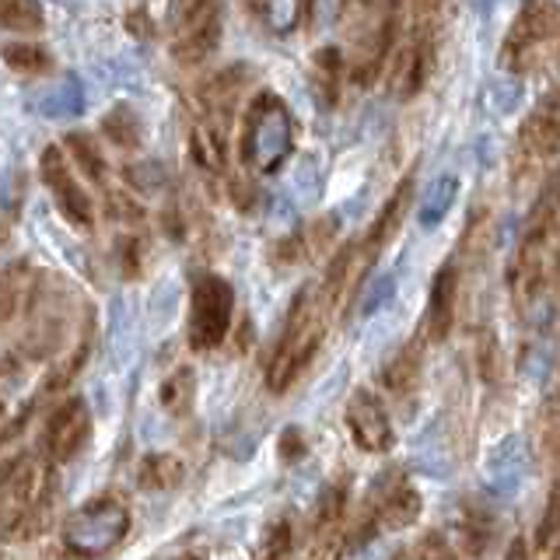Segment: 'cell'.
Returning <instances> with one entry per match:
<instances>
[{"instance_id":"30bf717a","label":"cell","mask_w":560,"mask_h":560,"mask_svg":"<svg viewBox=\"0 0 560 560\" xmlns=\"http://www.w3.org/2000/svg\"><path fill=\"white\" fill-rule=\"evenodd\" d=\"M557 25H560L557 0H522L518 14L512 18V28H508L504 43L498 49L501 70H512V74H525V70L536 63L539 46L557 32Z\"/></svg>"},{"instance_id":"5b68a950","label":"cell","mask_w":560,"mask_h":560,"mask_svg":"<svg viewBox=\"0 0 560 560\" xmlns=\"http://www.w3.org/2000/svg\"><path fill=\"white\" fill-rule=\"evenodd\" d=\"M294 151V122L288 105L273 92L253 98L242 122V165L259 175H273L288 165Z\"/></svg>"},{"instance_id":"8fae6325","label":"cell","mask_w":560,"mask_h":560,"mask_svg":"<svg viewBox=\"0 0 560 560\" xmlns=\"http://www.w3.org/2000/svg\"><path fill=\"white\" fill-rule=\"evenodd\" d=\"M39 172H43V183L49 186L52 192V203L63 214L67 224H74L78 232H92L95 228V207H92V197L84 192V186L74 179V172H70L67 158L60 148H46L43 158H39Z\"/></svg>"},{"instance_id":"e0dca14e","label":"cell","mask_w":560,"mask_h":560,"mask_svg":"<svg viewBox=\"0 0 560 560\" xmlns=\"http://www.w3.org/2000/svg\"><path fill=\"white\" fill-rule=\"evenodd\" d=\"M455 298H459V270L455 262H445L431 280L428 308H424V340L442 343L448 340L452 323H455Z\"/></svg>"},{"instance_id":"ab89813d","label":"cell","mask_w":560,"mask_h":560,"mask_svg":"<svg viewBox=\"0 0 560 560\" xmlns=\"http://www.w3.org/2000/svg\"><path fill=\"white\" fill-rule=\"evenodd\" d=\"M277 452H280V459H284V463H298V459H302V455L308 452V442H305L302 431H298V428H288L284 434H280Z\"/></svg>"},{"instance_id":"8d00e7d4","label":"cell","mask_w":560,"mask_h":560,"mask_svg":"<svg viewBox=\"0 0 560 560\" xmlns=\"http://www.w3.org/2000/svg\"><path fill=\"white\" fill-rule=\"evenodd\" d=\"M67 148H70V154H74V162L84 168V175L92 183H105V158H102V151H98V144L88 133H70L67 137Z\"/></svg>"},{"instance_id":"d590c367","label":"cell","mask_w":560,"mask_h":560,"mask_svg":"<svg viewBox=\"0 0 560 560\" xmlns=\"http://www.w3.org/2000/svg\"><path fill=\"white\" fill-rule=\"evenodd\" d=\"M4 60H8L11 70H18V74H28V78L46 74V70L52 67L49 52L43 46H28V43H8L4 46Z\"/></svg>"},{"instance_id":"603a6c76","label":"cell","mask_w":560,"mask_h":560,"mask_svg":"<svg viewBox=\"0 0 560 560\" xmlns=\"http://www.w3.org/2000/svg\"><path fill=\"white\" fill-rule=\"evenodd\" d=\"M420 364H424V354H420V340H410L393 361H385L382 382H385V389H389L393 399L410 402L417 396V389H420Z\"/></svg>"},{"instance_id":"ee69618b","label":"cell","mask_w":560,"mask_h":560,"mask_svg":"<svg viewBox=\"0 0 560 560\" xmlns=\"http://www.w3.org/2000/svg\"><path fill=\"white\" fill-rule=\"evenodd\" d=\"M396 560H407V553H396Z\"/></svg>"},{"instance_id":"484cf974","label":"cell","mask_w":560,"mask_h":560,"mask_svg":"<svg viewBox=\"0 0 560 560\" xmlns=\"http://www.w3.org/2000/svg\"><path fill=\"white\" fill-rule=\"evenodd\" d=\"M533 547H536V560H560V483H553L547 508H542Z\"/></svg>"},{"instance_id":"836d02e7","label":"cell","mask_w":560,"mask_h":560,"mask_svg":"<svg viewBox=\"0 0 560 560\" xmlns=\"http://www.w3.org/2000/svg\"><path fill=\"white\" fill-rule=\"evenodd\" d=\"M0 22L8 32H43V8L39 0H0Z\"/></svg>"},{"instance_id":"3957f363","label":"cell","mask_w":560,"mask_h":560,"mask_svg":"<svg viewBox=\"0 0 560 560\" xmlns=\"http://www.w3.org/2000/svg\"><path fill=\"white\" fill-rule=\"evenodd\" d=\"M332 312L319 298V291H302L294 298V305L288 312L284 332H280L277 350L267 364V385L270 393H288L291 385L308 372V364L319 354V343L329 329Z\"/></svg>"},{"instance_id":"d6986e66","label":"cell","mask_w":560,"mask_h":560,"mask_svg":"<svg viewBox=\"0 0 560 560\" xmlns=\"http://www.w3.org/2000/svg\"><path fill=\"white\" fill-rule=\"evenodd\" d=\"M43 277L35 273L28 262H11L4 270V288H0V315H4V326H14L18 319H25L32 305L39 302L43 294Z\"/></svg>"},{"instance_id":"f1b7e54d","label":"cell","mask_w":560,"mask_h":560,"mask_svg":"<svg viewBox=\"0 0 560 560\" xmlns=\"http://www.w3.org/2000/svg\"><path fill=\"white\" fill-rule=\"evenodd\" d=\"M294 550V525L291 518H270L262 525L259 539L253 542V560H288Z\"/></svg>"},{"instance_id":"44dd1931","label":"cell","mask_w":560,"mask_h":560,"mask_svg":"<svg viewBox=\"0 0 560 560\" xmlns=\"http://www.w3.org/2000/svg\"><path fill=\"white\" fill-rule=\"evenodd\" d=\"M224 127H218V122H210L207 116L197 119L189 127V158L192 165H197L200 172L207 175H224L228 168V151H224Z\"/></svg>"},{"instance_id":"f546056e","label":"cell","mask_w":560,"mask_h":560,"mask_svg":"<svg viewBox=\"0 0 560 560\" xmlns=\"http://www.w3.org/2000/svg\"><path fill=\"white\" fill-rule=\"evenodd\" d=\"M192 402H197V375H192V368H175L162 385V407L172 417H186Z\"/></svg>"},{"instance_id":"277c9868","label":"cell","mask_w":560,"mask_h":560,"mask_svg":"<svg viewBox=\"0 0 560 560\" xmlns=\"http://www.w3.org/2000/svg\"><path fill=\"white\" fill-rule=\"evenodd\" d=\"M399 0H350L347 4V67L354 84L368 88L389 63L396 43Z\"/></svg>"},{"instance_id":"5bb4252c","label":"cell","mask_w":560,"mask_h":560,"mask_svg":"<svg viewBox=\"0 0 560 560\" xmlns=\"http://www.w3.org/2000/svg\"><path fill=\"white\" fill-rule=\"evenodd\" d=\"M343 420H347L350 442H354L368 455L389 452L393 442H396L389 410H385V402L375 393H368V389H354V393H350Z\"/></svg>"},{"instance_id":"4dcf8cb0","label":"cell","mask_w":560,"mask_h":560,"mask_svg":"<svg viewBox=\"0 0 560 560\" xmlns=\"http://www.w3.org/2000/svg\"><path fill=\"white\" fill-rule=\"evenodd\" d=\"M102 133L109 137L116 148L133 151L140 144V133L144 130H140V119L130 105H113V109L102 116Z\"/></svg>"},{"instance_id":"cb8c5ba5","label":"cell","mask_w":560,"mask_h":560,"mask_svg":"<svg viewBox=\"0 0 560 560\" xmlns=\"http://www.w3.org/2000/svg\"><path fill=\"white\" fill-rule=\"evenodd\" d=\"M242 4L273 35H288L308 18V0H242Z\"/></svg>"},{"instance_id":"8992f818","label":"cell","mask_w":560,"mask_h":560,"mask_svg":"<svg viewBox=\"0 0 560 560\" xmlns=\"http://www.w3.org/2000/svg\"><path fill=\"white\" fill-rule=\"evenodd\" d=\"M130 533V512L119 498H95L67 515L60 542L84 560L113 553Z\"/></svg>"},{"instance_id":"2e32d148","label":"cell","mask_w":560,"mask_h":560,"mask_svg":"<svg viewBox=\"0 0 560 560\" xmlns=\"http://www.w3.org/2000/svg\"><path fill=\"white\" fill-rule=\"evenodd\" d=\"M434 39H438V28L413 25L407 46L393 57L389 92L396 98H413L420 88H424V81L431 74V60H434Z\"/></svg>"},{"instance_id":"ba28073f","label":"cell","mask_w":560,"mask_h":560,"mask_svg":"<svg viewBox=\"0 0 560 560\" xmlns=\"http://www.w3.org/2000/svg\"><path fill=\"white\" fill-rule=\"evenodd\" d=\"M165 28L172 57L179 63H200L221 39V0H168Z\"/></svg>"},{"instance_id":"7a4b0ae2","label":"cell","mask_w":560,"mask_h":560,"mask_svg":"<svg viewBox=\"0 0 560 560\" xmlns=\"http://www.w3.org/2000/svg\"><path fill=\"white\" fill-rule=\"evenodd\" d=\"M52 466L46 455L11 459L0 487V533L8 542L39 539L52 525Z\"/></svg>"},{"instance_id":"9a60e30c","label":"cell","mask_w":560,"mask_h":560,"mask_svg":"<svg viewBox=\"0 0 560 560\" xmlns=\"http://www.w3.org/2000/svg\"><path fill=\"white\" fill-rule=\"evenodd\" d=\"M372 262H375V253L368 249V242H364V238L343 245V249L337 253V259L329 262V270H326V277H323V284L315 288V291H319V298H323L326 308H329L332 315H337V308L364 284V277H368V270H372Z\"/></svg>"},{"instance_id":"74e56055","label":"cell","mask_w":560,"mask_h":560,"mask_svg":"<svg viewBox=\"0 0 560 560\" xmlns=\"http://www.w3.org/2000/svg\"><path fill=\"white\" fill-rule=\"evenodd\" d=\"M417 560H459V553H455V547L445 539V536H424L420 539V550H417Z\"/></svg>"},{"instance_id":"4316f807","label":"cell","mask_w":560,"mask_h":560,"mask_svg":"<svg viewBox=\"0 0 560 560\" xmlns=\"http://www.w3.org/2000/svg\"><path fill=\"white\" fill-rule=\"evenodd\" d=\"M340 74H343V52L337 46H326L312 57V84L326 105L340 98Z\"/></svg>"},{"instance_id":"52a82bcc","label":"cell","mask_w":560,"mask_h":560,"mask_svg":"<svg viewBox=\"0 0 560 560\" xmlns=\"http://www.w3.org/2000/svg\"><path fill=\"white\" fill-rule=\"evenodd\" d=\"M235 319V291L218 273L192 277L189 288V319L186 337L192 350H214L228 340Z\"/></svg>"},{"instance_id":"6da1fadb","label":"cell","mask_w":560,"mask_h":560,"mask_svg":"<svg viewBox=\"0 0 560 560\" xmlns=\"http://www.w3.org/2000/svg\"><path fill=\"white\" fill-rule=\"evenodd\" d=\"M557 273H560V175L553 172L547 186L539 189L533 214L525 221L522 242L515 249L512 270H508V288H512L515 308L529 312Z\"/></svg>"},{"instance_id":"4fadbf2b","label":"cell","mask_w":560,"mask_h":560,"mask_svg":"<svg viewBox=\"0 0 560 560\" xmlns=\"http://www.w3.org/2000/svg\"><path fill=\"white\" fill-rule=\"evenodd\" d=\"M92 434V410L81 396H63L43 428V455L49 463H67L84 448Z\"/></svg>"},{"instance_id":"1f68e13d","label":"cell","mask_w":560,"mask_h":560,"mask_svg":"<svg viewBox=\"0 0 560 560\" xmlns=\"http://www.w3.org/2000/svg\"><path fill=\"white\" fill-rule=\"evenodd\" d=\"M490 539H494V525H490V515L483 508H466L459 515V542L469 557H483Z\"/></svg>"},{"instance_id":"f6af8a7d","label":"cell","mask_w":560,"mask_h":560,"mask_svg":"<svg viewBox=\"0 0 560 560\" xmlns=\"http://www.w3.org/2000/svg\"><path fill=\"white\" fill-rule=\"evenodd\" d=\"M557 43H560V25H557Z\"/></svg>"},{"instance_id":"83f0119b","label":"cell","mask_w":560,"mask_h":560,"mask_svg":"<svg viewBox=\"0 0 560 560\" xmlns=\"http://www.w3.org/2000/svg\"><path fill=\"white\" fill-rule=\"evenodd\" d=\"M39 109L49 119H70V116H78L84 109V88H81V81L74 74H67L60 84H52L49 92L43 95Z\"/></svg>"},{"instance_id":"7c38bea8","label":"cell","mask_w":560,"mask_h":560,"mask_svg":"<svg viewBox=\"0 0 560 560\" xmlns=\"http://www.w3.org/2000/svg\"><path fill=\"white\" fill-rule=\"evenodd\" d=\"M560 151V98L542 95L536 109L525 116L518 140H515V168L529 172Z\"/></svg>"},{"instance_id":"60d3db41","label":"cell","mask_w":560,"mask_h":560,"mask_svg":"<svg viewBox=\"0 0 560 560\" xmlns=\"http://www.w3.org/2000/svg\"><path fill=\"white\" fill-rule=\"evenodd\" d=\"M119 262H122V273H127V277L140 273V262H144V245H140V238H122L119 242Z\"/></svg>"},{"instance_id":"7bdbcfd3","label":"cell","mask_w":560,"mask_h":560,"mask_svg":"<svg viewBox=\"0 0 560 560\" xmlns=\"http://www.w3.org/2000/svg\"><path fill=\"white\" fill-rule=\"evenodd\" d=\"M168 560H207V553L203 550H179V553L168 557Z\"/></svg>"},{"instance_id":"e575fe53","label":"cell","mask_w":560,"mask_h":560,"mask_svg":"<svg viewBox=\"0 0 560 560\" xmlns=\"http://www.w3.org/2000/svg\"><path fill=\"white\" fill-rule=\"evenodd\" d=\"M539 448L547 463H560V389H550L539 413Z\"/></svg>"},{"instance_id":"d6a6232c","label":"cell","mask_w":560,"mask_h":560,"mask_svg":"<svg viewBox=\"0 0 560 560\" xmlns=\"http://www.w3.org/2000/svg\"><path fill=\"white\" fill-rule=\"evenodd\" d=\"M455 192H459V183H455L452 175H442V179L424 192V200H420V224L434 228L442 218H448V210L455 203Z\"/></svg>"},{"instance_id":"d4e9b609","label":"cell","mask_w":560,"mask_h":560,"mask_svg":"<svg viewBox=\"0 0 560 560\" xmlns=\"http://www.w3.org/2000/svg\"><path fill=\"white\" fill-rule=\"evenodd\" d=\"M183 477H186L183 459L168 452H148L137 466V483L144 490H172L183 483Z\"/></svg>"},{"instance_id":"ac0fdd59","label":"cell","mask_w":560,"mask_h":560,"mask_svg":"<svg viewBox=\"0 0 560 560\" xmlns=\"http://www.w3.org/2000/svg\"><path fill=\"white\" fill-rule=\"evenodd\" d=\"M92 337H95V329H92V315L81 323L78 329V337L67 343V350H60L57 361L49 364V372L39 385V393H35V399H52V396H63L67 393V385L78 378V372L84 368L88 354H92Z\"/></svg>"},{"instance_id":"f35d334b","label":"cell","mask_w":560,"mask_h":560,"mask_svg":"<svg viewBox=\"0 0 560 560\" xmlns=\"http://www.w3.org/2000/svg\"><path fill=\"white\" fill-rule=\"evenodd\" d=\"M350 0H308V22L315 25H329L347 11Z\"/></svg>"},{"instance_id":"7402d4cb","label":"cell","mask_w":560,"mask_h":560,"mask_svg":"<svg viewBox=\"0 0 560 560\" xmlns=\"http://www.w3.org/2000/svg\"><path fill=\"white\" fill-rule=\"evenodd\" d=\"M410 200H413V179L407 175V179H402V183L396 186L393 197L382 203V210L375 214V221L368 224V232L361 235V238L368 242V249H372L375 256L385 249V242H389V238L399 232L402 214H407V210H410Z\"/></svg>"},{"instance_id":"ffe728a7","label":"cell","mask_w":560,"mask_h":560,"mask_svg":"<svg viewBox=\"0 0 560 560\" xmlns=\"http://www.w3.org/2000/svg\"><path fill=\"white\" fill-rule=\"evenodd\" d=\"M337 228L340 221L337 218H319V221H312L308 228H302V232H294L288 235L284 242L277 245V259L280 267H294V262H308L315 256H323L329 245H332V235H337Z\"/></svg>"},{"instance_id":"9c48e42d","label":"cell","mask_w":560,"mask_h":560,"mask_svg":"<svg viewBox=\"0 0 560 560\" xmlns=\"http://www.w3.org/2000/svg\"><path fill=\"white\" fill-rule=\"evenodd\" d=\"M424 512V501L413 490V483H407L402 477H385L372 498L364 504V515L358 518V525L350 529V547H361V542H372L375 533H399L410 529V525Z\"/></svg>"},{"instance_id":"b9f144b4","label":"cell","mask_w":560,"mask_h":560,"mask_svg":"<svg viewBox=\"0 0 560 560\" xmlns=\"http://www.w3.org/2000/svg\"><path fill=\"white\" fill-rule=\"evenodd\" d=\"M504 560H533L529 542H525L522 536H515V539H512V547H508V553H504Z\"/></svg>"}]
</instances>
